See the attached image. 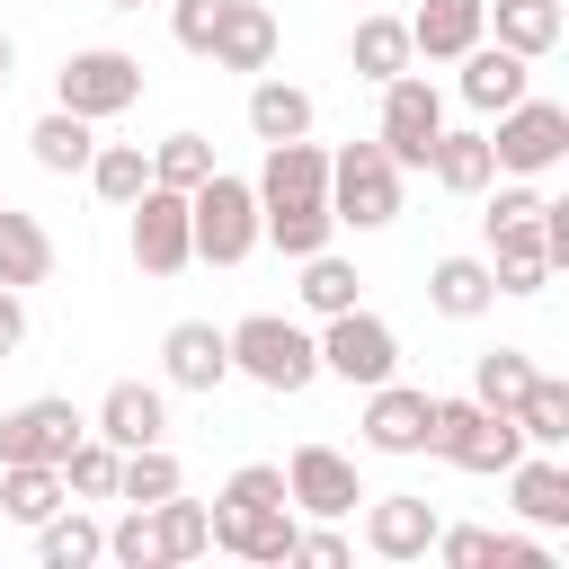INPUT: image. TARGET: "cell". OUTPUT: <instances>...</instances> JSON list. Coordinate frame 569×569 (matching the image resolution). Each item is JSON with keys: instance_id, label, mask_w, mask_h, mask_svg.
Here are the masks:
<instances>
[{"instance_id": "1", "label": "cell", "mask_w": 569, "mask_h": 569, "mask_svg": "<svg viewBox=\"0 0 569 569\" xmlns=\"http://www.w3.org/2000/svg\"><path fill=\"white\" fill-rule=\"evenodd\" d=\"M222 338H231V373H249L258 391H311V382H320V347H311V329L284 320V311H249V320H231Z\"/></svg>"}, {"instance_id": "2", "label": "cell", "mask_w": 569, "mask_h": 569, "mask_svg": "<svg viewBox=\"0 0 569 569\" xmlns=\"http://www.w3.org/2000/svg\"><path fill=\"white\" fill-rule=\"evenodd\" d=\"M187 240H196L204 267H240L258 249V187L231 178V169H213L204 187H187Z\"/></svg>"}, {"instance_id": "3", "label": "cell", "mask_w": 569, "mask_h": 569, "mask_svg": "<svg viewBox=\"0 0 569 569\" xmlns=\"http://www.w3.org/2000/svg\"><path fill=\"white\" fill-rule=\"evenodd\" d=\"M427 453H445L453 471H507V462L525 453V436H516V418H507V409H480L471 391H436Z\"/></svg>"}, {"instance_id": "4", "label": "cell", "mask_w": 569, "mask_h": 569, "mask_svg": "<svg viewBox=\"0 0 569 569\" xmlns=\"http://www.w3.org/2000/svg\"><path fill=\"white\" fill-rule=\"evenodd\" d=\"M400 178L409 169L382 142H347V151H329V213L347 231H382V222H400Z\"/></svg>"}, {"instance_id": "5", "label": "cell", "mask_w": 569, "mask_h": 569, "mask_svg": "<svg viewBox=\"0 0 569 569\" xmlns=\"http://www.w3.org/2000/svg\"><path fill=\"white\" fill-rule=\"evenodd\" d=\"M489 160H498V178H551L560 160H569V107L560 98H516V107H498V133H489Z\"/></svg>"}, {"instance_id": "6", "label": "cell", "mask_w": 569, "mask_h": 569, "mask_svg": "<svg viewBox=\"0 0 569 569\" xmlns=\"http://www.w3.org/2000/svg\"><path fill=\"white\" fill-rule=\"evenodd\" d=\"M311 347H320V373H338V382H356V391H373V382H391V373H400V338H391V320H382V311H365V302L329 311Z\"/></svg>"}, {"instance_id": "7", "label": "cell", "mask_w": 569, "mask_h": 569, "mask_svg": "<svg viewBox=\"0 0 569 569\" xmlns=\"http://www.w3.org/2000/svg\"><path fill=\"white\" fill-rule=\"evenodd\" d=\"M133 98H142V62H133L124 44H80V53L53 71V107H71V116H89V124L124 116Z\"/></svg>"}, {"instance_id": "8", "label": "cell", "mask_w": 569, "mask_h": 569, "mask_svg": "<svg viewBox=\"0 0 569 569\" xmlns=\"http://www.w3.org/2000/svg\"><path fill=\"white\" fill-rule=\"evenodd\" d=\"M445 133V98H436V80H418V71H400V80H382V124H373V142L400 160V169H427V142Z\"/></svg>"}, {"instance_id": "9", "label": "cell", "mask_w": 569, "mask_h": 569, "mask_svg": "<svg viewBox=\"0 0 569 569\" xmlns=\"http://www.w3.org/2000/svg\"><path fill=\"white\" fill-rule=\"evenodd\" d=\"M133 267L142 276H178V267H196V240H187V187H142L133 204Z\"/></svg>"}, {"instance_id": "10", "label": "cell", "mask_w": 569, "mask_h": 569, "mask_svg": "<svg viewBox=\"0 0 569 569\" xmlns=\"http://www.w3.org/2000/svg\"><path fill=\"white\" fill-rule=\"evenodd\" d=\"M284 498H293L302 516L338 525V516H356L365 480H356V462H347L338 445H293V462H284Z\"/></svg>"}, {"instance_id": "11", "label": "cell", "mask_w": 569, "mask_h": 569, "mask_svg": "<svg viewBox=\"0 0 569 569\" xmlns=\"http://www.w3.org/2000/svg\"><path fill=\"white\" fill-rule=\"evenodd\" d=\"M427 427H436V391L427 382H373L365 391V445L373 453H427Z\"/></svg>"}, {"instance_id": "12", "label": "cell", "mask_w": 569, "mask_h": 569, "mask_svg": "<svg viewBox=\"0 0 569 569\" xmlns=\"http://www.w3.org/2000/svg\"><path fill=\"white\" fill-rule=\"evenodd\" d=\"M80 436H89V418L71 400H18L0 418V462H62Z\"/></svg>"}, {"instance_id": "13", "label": "cell", "mask_w": 569, "mask_h": 569, "mask_svg": "<svg viewBox=\"0 0 569 569\" xmlns=\"http://www.w3.org/2000/svg\"><path fill=\"white\" fill-rule=\"evenodd\" d=\"M489 276H498V293H542L560 276L551 249H542V204L516 213V222H489Z\"/></svg>"}, {"instance_id": "14", "label": "cell", "mask_w": 569, "mask_h": 569, "mask_svg": "<svg viewBox=\"0 0 569 569\" xmlns=\"http://www.w3.org/2000/svg\"><path fill=\"white\" fill-rule=\"evenodd\" d=\"M160 373H169V391H222L231 382V338L213 320H178L160 338Z\"/></svg>"}, {"instance_id": "15", "label": "cell", "mask_w": 569, "mask_h": 569, "mask_svg": "<svg viewBox=\"0 0 569 569\" xmlns=\"http://www.w3.org/2000/svg\"><path fill=\"white\" fill-rule=\"evenodd\" d=\"M89 436H107L116 453L160 445V436H169V391H160V382H107V400H98Z\"/></svg>"}, {"instance_id": "16", "label": "cell", "mask_w": 569, "mask_h": 569, "mask_svg": "<svg viewBox=\"0 0 569 569\" xmlns=\"http://www.w3.org/2000/svg\"><path fill=\"white\" fill-rule=\"evenodd\" d=\"M489 36V0H418L409 9V53L418 62H462Z\"/></svg>"}, {"instance_id": "17", "label": "cell", "mask_w": 569, "mask_h": 569, "mask_svg": "<svg viewBox=\"0 0 569 569\" xmlns=\"http://www.w3.org/2000/svg\"><path fill=\"white\" fill-rule=\"evenodd\" d=\"M453 89H462V107L498 116V107H516V98L533 89V62H525V53H507L498 36H480V44L462 53V80H453Z\"/></svg>"}, {"instance_id": "18", "label": "cell", "mask_w": 569, "mask_h": 569, "mask_svg": "<svg viewBox=\"0 0 569 569\" xmlns=\"http://www.w3.org/2000/svg\"><path fill=\"white\" fill-rule=\"evenodd\" d=\"M507 498H516V516L533 533H560L569 525V462L560 453H516L507 462Z\"/></svg>"}, {"instance_id": "19", "label": "cell", "mask_w": 569, "mask_h": 569, "mask_svg": "<svg viewBox=\"0 0 569 569\" xmlns=\"http://www.w3.org/2000/svg\"><path fill=\"white\" fill-rule=\"evenodd\" d=\"M365 498H373V489H365ZM436 525H445V516H436L427 498H373V507H365V551H373V560H427Z\"/></svg>"}, {"instance_id": "20", "label": "cell", "mask_w": 569, "mask_h": 569, "mask_svg": "<svg viewBox=\"0 0 569 569\" xmlns=\"http://www.w3.org/2000/svg\"><path fill=\"white\" fill-rule=\"evenodd\" d=\"M258 204H293V196H329V151L311 142V133H293V142H267V160H258Z\"/></svg>"}, {"instance_id": "21", "label": "cell", "mask_w": 569, "mask_h": 569, "mask_svg": "<svg viewBox=\"0 0 569 569\" xmlns=\"http://www.w3.org/2000/svg\"><path fill=\"white\" fill-rule=\"evenodd\" d=\"M213 71H267L276 62V9L258 0H222V27H213Z\"/></svg>"}, {"instance_id": "22", "label": "cell", "mask_w": 569, "mask_h": 569, "mask_svg": "<svg viewBox=\"0 0 569 569\" xmlns=\"http://www.w3.org/2000/svg\"><path fill=\"white\" fill-rule=\"evenodd\" d=\"M427 178H436L445 196H489V178H498V160H489V133H471V124L453 133V124H445V133L427 142Z\"/></svg>"}, {"instance_id": "23", "label": "cell", "mask_w": 569, "mask_h": 569, "mask_svg": "<svg viewBox=\"0 0 569 569\" xmlns=\"http://www.w3.org/2000/svg\"><path fill=\"white\" fill-rule=\"evenodd\" d=\"M427 302H436L445 320H480V311L498 302V276H489V258H471V249L436 258V267H427Z\"/></svg>"}, {"instance_id": "24", "label": "cell", "mask_w": 569, "mask_h": 569, "mask_svg": "<svg viewBox=\"0 0 569 569\" xmlns=\"http://www.w3.org/2000/svg\"><path fill=\"white\" fill-rule=\"evenodd\" d=\"M53 507H71V480H62V462H0V516L9 525H44Z\"/></svg>"}, {"instance_id": "25", "label": "cell", "mask_w": 569, "mask_h": 569, "mask_svg": "<svg viewBox=\"0 0 569 569\" xmlns=\"http://www.w3.org/2000/svg\"><path fill=\"white\" fill-rule=\"evenodd\" d=\"M329 231H338V213H329V196H293V204H258V240H267V249H284V258H311V249H329Z\"/></svg>"}, {"instance_id": "26", "label": "cell", "mask_w": 569, "mask_h": 569, "mask_svg": "<svg viewBox=\"0 0 569 569\" xmlns=\"http://www.w3.org/2000/svg\"><path fill=\"white\" fill-rule=\"evenodd\" d=\"M44 276H53V231L0 196V284L27 293V284H44Z\"/></svg>"}, {"instance_id": "27", "label": "cell", "mask_w": 569, "mask_h": 569, "mask_svg": "<svg viewBox=\"0 0 569 569\" xmlns=\"http://www.w3.org/2000/svg\"><path fill=\"white\" fill-rule=\"evenodd\" d=\"M347 62H356V80H400V71H418V53H409V18H356V36H347Z\"/></svg>"}, {"instance_id": "28", "label": "cell", "mask_w": 569, "mask_h": 569, "mask_svg": "<svg viewBox=\"0 0 569 569\" xmlns=\"http://www.w3.org/2000/svg\"><path fill=\"white\" fill-rule=\"evenodd\" d=\"M27 151H36V169L80 178V169H89V151H98V124H89V116H71V107H53V116H36V124H27Z\"/></svg>"}, {"instance_id": "29", "label": "cell", "mask_w": 569, "mask_h": 569, "mask_svg": "<svg viewBox=\"0 0 569 569\" xmlns=\"http://www.w3.org/2000/svg\"><path fill=\"white\" fill-rule=\"evenodd\" d=\"M36 560H44V569H89V560H107V525L80 516V507H53V516L36 525Z\"/></svg>"}, {"instance_id": "30", "label": "cell", "mask_w": 569, "mask_h": 569, "mask_svg": "<svg viewBox=\"0 0 569 569\" xmlns=\"http://www.w3.org/2000/svg\"><path fill=\"white\" fill-rule=\"evenodd\" d=\"M489 27H498V44L507 53H525V62H542L551 44H560V0H489Z\"/></svg>"}, {"instance_id": "31", "label": "cell", "mask_w": 569, "mask_h": 569, "mask_svg": "<svg viewBox=\"0 0 569 569\" xmlns=\"http://www.w3.org/2000/svg\"><path fill=\"white\" fill-rule=\"evenodd\" d=\"M311 116H320L311 89H293V80H276V71L249 89V133H258V142H293V133H311Z\"/></svg>"}, {"instance_id": "32", "label": "cell", "mask_w": 569, "mask_h": 569, "mask_svg": "<svg viewBox=\"0 0 569 569\" xmlns=\"http://www.w3.org/2000/svg\"><path fill=\"white\" fill-rule=\"evenodd\" d=\"M507 418H516V436H525V445L560 453V445H569V382H560V373H533V382H525V400H516Z\"/></svg>"}, {"instance_id": "33", "label": "cell", "mask_w": 569, "mask_h": 569, "mask_svg": "<svg viewBox=\"0 0 569 569\" xmlns=\"http://www.w3.org/2000/svg\"><path fill=\"white\" fill-rule=\"evenodd\" d=\"M80 178H89V187H98V196H107V204L124 213V204H133V196L151 187V151H142V142H98Z\"/></svg>"}, {"instance_id": "34", "label": "cell", "mask_w": 569, "mask_h": 569, "mask_svg": "<svg viewBox=\"0 0 569 569\" xmlns=\"http://www.w3.org/2000/svg\"><path fill=\"white\" fill-rule=\"evenodd\" d=\"M293 267H302V284H293V293H302V311H311V320H329V311H347V302L365 293V276H356L338 249H311V258H293Z\"/></svg>"}, {"instance_id": "35", "label": "cell", "mask_w": 569, "mask_h": 569, "mask_svg": "<svg viewBox=\"0 0 569 569\" xmlns=\"http://www.w3.org/2000/svg\"><path fill=\"white\" fill-rule=\"evenodd\" d=\"M525 382H533V356H525V347H489V356H471V400H480V409H516Z\"/></svg>"}, {"instance_id": "36", "label": "cell", "mask_w": 569, "mask_h": 569, "mask_svg": "<svg viewBox=\"0 0 569 569\" xmlns=\"http://www.w3.org/2000/svg\"><path fill=\"white\" fill-rule=\"evenodd\" d=\"M178 480H187V471H178V453H169V445H133V453L116 462V498H133V507H160Z\"/></svg>"}, {"instance_id": "37", "label": "cell", "mask_w": 569, "mask_h": 569, "mask_svg": "<svg viewBox=\"0 0 569 569\" xmlns=\"http://www.w3.org/2000/svg\"><path fill=\"white\" fill-rule=\"evenodd\" d=\"M151 533H160V551H169V560H196V551H213V533H204V498H178V489L151 507Z\"/></svg>"}, {"instance_id": "38", "label": "cell", "mask_w": 569, "mask_h": 569, "mask_svg": "<svg viewBox=\"0 0 569 569\" xmlns=\"http://www.w3.org/2000/svg\"><path fill=\"white\" fill-rule=\"evenodd\" d=\"M151 178L160 187H204L213 178V142L204 133H160L151 142Z\"/></svg>"}, {"instance_id": "39", "label": "cell", "mask_w": 569, "mask_h": 569, "mask_svg": "<svg viewBox=\"0 0 569 569\" xmlns=\"http://www.w3.org/2000/svg\"><path fill=\"white\" fill-rule=\"evenodd\" d=\"M116 462H124V453H116L107 436H80V445L62 453V480H71L80 498H116Z\"/></svg>"}, {"instance_id": "40", "label": "cell", "mask_w": 569, "mask_h": 569, "mask_svg": "<svg viewBox=\"0 0 569 569\" xmlns=\"http://www.w3.org/2000/svg\"><path fill=\"white\" fill-rule=\"evenodd\" d=\"M107 560H124V569H169V551H160V533H151V507H124V516L107 525Z\"/></svg>"}, {"instance_id": "41", "label": "cell", "mask_w": 569, "mask_h": 569, "mask_svg": "<svg viewBox=\"0 0 569 569\" xmlns=\"http://www.w3.org/2000/svg\"><path fill=\"white\" fill-rule=\"evenodd\" d=\"M293 533H302V516H293V507H267V516L240 533V560H258V569H284V560H293Z\"/></svg>"}, {"instance_id": "42", "label": "cell", "mask_w": 569, "mask_h": 569, "mask_svg": "<svg viewBox=\"0 0 569 569\" xmlns=\"http://www.w3.org/2000/svg\"><path fill=\"white\" fill-rule=\"evenodd\" d=\"M445 569H489L498 560V533L489 525H436V542H427Z\"/></svg>"}, {"instance_id": "43", "label": "cell", "mask_w": 569, "mask_h": 569, "mask_svg": "<svg viewBox=\"0 0 569 569\" xmlns=\"http://www.w3.org/2000/svg\"><path fill=\"white\" fill-rule=\"evenodd\" d=\"M222 498H240V507H293V498H284V462H240V471L222 480Z\"/></svg>"}, {"instance_id": "44", "label": "cell", "mask_w": 569, "mask_h": 569, "mask_svg": "<svg viewBox=\"0 0 569 569\" xmlns=\"http://www.w3.org/2000/svg\"><path fill=\"white\" fill-rule=\"evenodd\" d=\"M293 560H311V569H347V560H356V542H347L338 525H320V516H311V525L293 533Z\"/></svg>"}, {"instance_id": "45", "label": "cell", "mask_w": 569, "mask_h": 569, "mask_svg": "<svg viewBox=\"0 0 569 569\" xmlns=\"http://www.w3.org/2000/svg\"><path fill=\"white\" fill-rule=\"evenodd\" d=\"M213 27H222V0H169V36H178L187 53H204Z\"/></svg>"}, {"instance_id": "46", "label": "cell", "mask_w": 569, "mask_h": 569, "mask_svg": "<svg viewBox=\"0 0 569 569\" xmlns=\"http://www.w3.org/2000/svg\"><path fill=\"white\" fill-rule=\"evenodd\" d=\"M489 569H551V551L533 542V533H498V560Z\"/></svg>"}, {"instance_id": "47", "label": "cell", "mask_w": 569, "mask_h": 569, "mask_svg": "<svg viewBox=\"0 0 569 569\" xmlns=\"http://www.w3.org/2000/svg\"><path fill=\"white\" fill-rule=\"evenodd\" d=\"M18 347H27V293L0 284V356H18Z\"/></svg>"}, {"instance_id": "48", "label": "cell", "mask_w": 569, "mask_h": 569, "mask_svg": "<svg viewBox=\"0 0 569 569\" xmlns=\"http://www.w3.org/2000/svg\"><path fill=\"white\" fill-rule=\"evenodd\" d=\"M9 80H18V36L0 27V89H9Z\"/></svg>"}, {"instance_id": "49", "label": "cell", "mask_w": 569, "mask_h": 569, "mask_svg": "<svg viewBox=\"0 0 569 569\" xmlns=\"http://www.w3.org/2000/svg\"><path fill=\"white\" fill-rule=\"evenodd\" d=\"M107 9H151V0H107Z\"/></svg>"}]
</instances>
